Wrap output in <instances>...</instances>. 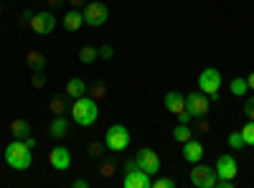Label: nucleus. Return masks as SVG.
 I'll return each instance as SVG.
<instances>
[{
	"label": "nucleus",
	"instance_id": "25",
	"mask_svg": "<svg viewBox=\"0 0 254 188\" xmlns=\"http://www.w3.org/2000/svg\"><path fill=\"white\" fill-rule=\"evenodd\" d=\"M247 89H249L247 79H234V81H231V94L242 97V94H247Z\"/></svg>",
	"mask_w": 254,
	"mask_h": 188
},
{
	"label": "nucleus",
	"instance_id": "16",
	"mask_svg": "<svg viewBox=\"0 0 254 188\" xmlns=\"http://www.w3.org/2000/svg\"><path fill=\"white\" fill-rule=\"evenodd\" d=\"M26 64L31 66V71H46V56L41 54L38 49H31L26 54Z\"/></svg>",
	"mask_w": 254,
	"mask_h": 188
},
{
	"label": "nucleus",
	"instance_id": "5",
	"mask_svg": "<svg viewBox=\"0 0 254 188\" xmlns=\"http://www.w3.org/2000/svg\"><path fill=\"white\" fill-rule=\"evenodd\" d=\"M28 28L38 36H49L54 28H56V18L51 10H41V13H33L31 20H28Z\"/></svg>",
	"mask_w": 254,
	"mask_h": 188
},
{
	"label": "nucleus",
	"instance_id": "39",
	"mask_svg": "<svg viewBox=\"0 0 254 188\" xmlns=\"http://www.w3.org/2000/svg\"><path fill=\"white\" fill-rule=\"evenodd\" d=\"M26 145H28V148H36V140L28 135V137H26Z\"/></svg>",
	"mask_w": 254,
	"mask_h": 188
},
{
	"label": "nucleus",
	"instance_id": "1",
	"mask_svg": "<svg viewBox=\"0 0 254 188\" xmlns=\"http://www.w3.org/2000/svg\"><path fill=\"white\" fill-rule=\"evenodd\" d=\"M97 115H99L97 102H94L89 94L79 97V99L74 102V107H71V117H74L76 125H81V127H92V125L97 122Z\"/></svg>",
	"mask_w": 254,
	"mask_h": 188
},
{
	"label": "nucleus",
	"instance_id": "35",
	"mask_svg": "<svg viewBox=\"0 0 254 188\" xmlns=\"http://www.w3.org/2000/svg\"><path fill=\"white\" fill-rule=\"evenodd\" d=\"M178 122H181V125H190V115H188V110L178 115Z\"/></svg>",
	"mask_w": 254,
	"mask_h": 188
},
{
	"label": "nucleus",
	"instance_id": "27",
	"mask_svg": "<svg viewBox=\"0 0 254 188\" xmlns=\"http://www.w3.org/2000/svg\"><path fill=\"white\" fill-rule=\"evenodd\" d=\"M31 84H33V89L46 87V74H44V71H33V76H31Z\"/></svg>",
	"mask_w": 254,
	"mask_h": 188
},
{
	"label": "nucleus",
	"instance_id": "17",
	"mask_svg": "<svg viewBox=\"0 0 254 188\" xmlns=\"http://www.w3.org/2000/svg\"><path fill=\"white\" fill-rule=\"evenodd\" d=\"M10 135H13L15 140H26V137L31 135V125H28L26 120H20V117L10 120Z\"/></svg>",
	"mask_w": 254,
	"mask_h": 188
},
{
	"label": "nucleus",
	"instance_id": "15",
	"mask_svg": "<svg viewBox=\"0 0 254 188\" xmlns=\"http://www.w3.org/2000/svg\"><path fill=\"white\" fill-rule=\"evenodd\" d=\"M84 26V13L81 10H66V15H64V28L66 31H71V33H76L79 28Z\"/></svg>",
	"mask_w": 254,
	"mask_h": 188
},
{
	"label": "nucleus",
	"instance_id": "31",
	"mask_svg": "<svg viewBox=\"0 0 254 188\" xmlns=\"http://www.w3.org/2000/svg\"><path fill=\"white\" fill-rule=\"evenodd\" d=\"M244 115H247V120L254 122V97H249V99L244 102Z\"/></svg>",
	"mask_w": 254,
	"mask_h": 188
},
{
	"label": "nucleus",
	"instance_id": "10",
	"mask_svg": "<svg viewBox=\"0 0 254 188\" xmlns=\"http://www.w3.org/2000/svg\"><path fill=\"white\" fill-rule=\"evenodd\" d=\"M122 186H125V188H153V181H150V173L135 168V171H130V173H125Z\"/></svg>",
	"mask_w": 254,
	"mask_h": 188
},
{
	"label": "nucleus",
	"instance_id": "28",
	"mask_svg": "<svg viewBox=\"0 0 254 188\" xmlns=\"http://www.w3.org/2000/svg\"><path fill=\"white\" fill-rule=\"evenodd\" d=\"M153 188H176V181H173V178L160 176V178H155V181H153Z\"/></svg>",
	"mask_w": 254,
	"mask_h": 188
},
{
	"label": "nucleus",
	"instance_id": "2",
	"mask_svg": "<svg viewBox=\"0 0 254 188\" xmlns=\"http://www.w3.org/2000/svg\"><path fill=\"white\" fill-rule=\"evenodd\" d=\"M5 163L13 171H28L31 168V148L26 140H13L5 148Z\"/></svg>",
	"mask_w": 254,
	"mask_h": 188
},
{
	"label": "nucleus",
	"instance_id": "7",
	"mask_svg": "<svg viewBox=\"0 0 254 188\" xmlns=\"http://www.w3.org/2000/svg\"><path fill=\"white\" fill-rule=\"evenodd\" d=\"M135 160H137V168L140 171L150 173V176H158L160 173V158H158V153L153 148H140L137 155H135Z\"/></svg>",
	"mask_w": 254,
	"mask_h": 188
},
{
	"label": "nucleus",
	"instance_id": "20",
	"mask_svg": "<svg viewBox=\"0 0 254 188\" xmlns=\"http://www.w3.org/2000/svg\"><path fill=\"white\" fill-rule=\"evenodd\" d=\"M49 110H51L54 117L64 115V112H66V97H64V94H54L51 102H49Z\"/></svg>",
	"mask_w": 254,
	"mask_h": 188
},
{
	"label": "nucleus",
	"instance_id": "29",
	"mask_svg": "<svg viewBox=\"0 0 254 188\" xmlns=\"http://www.w3.org/2000/svg\"><path fill=\"white\" fill-rule=\"evenodd\" d=\"M104 148H107V142H99V140H97V142L89 145V155H92V158H99V155L104 153Z\"/></svg>",
	"mask_w": 254,
	"mask_h": 188
},
{
	"label": "nucleus",
	"instance_id": "24",
	"mask_svg": "<svg viewBox=\"0 0 254 188\" xmlns=\"http://www.w3.org/2000/svg\"><path fill=\"white\" fill-rule=\"evenodd\" d=\"M239 132H242V137H244V145H254V122H252V120H247V125H244Z\"/></svg>",
	"mask_w": 254,
	"mask_h": 188
},
{
	"label": "nucleus",
	"instance_id": "12",
	"mask_svg": "<svg viewBox=\"0 0 254 188\" xmlns=\"http://www.w3.org/2000/svg\"><path fill=\"white\" fill-rule=\"evenodd\" d=\"M216 176L219 178H237V160L231 155H219V160H216Z\"/></svg>",
	"mask_w": 254,
	"mask_h": 188
},
{
	"label": "nucleus",
	"instance_id": "33",
	"mask_svg": "<svg viewBox=\"0 0 254 188\" xmlns=\"http://www.w3.org/2000/svg\"><path fill=\"white\" fill-rule=\"evenodd\" d=\"M214 188H234V178H216Z\"/></svg>",
	"mask_w": 254,
	"mask_h": 188
},
{
	"label": "nucleus",
	"instance_id": "18",
	"mask_svg": "<svg viewBox=\"0 0 254 188\" xmlns=\"http://www.w3.org/2000/svg\"><path fill=\"white\" fill-rule=\"evenodd\" d=\"M66 132H69V122H66V117H64V115L54 117V122L49 125V135L59 140V137H66Z\"/></svg>",
	"mask_w": 254,
	"mask_h": 188
},
{
	"label": "nucleus",
	"instance_id": "21",
	"mask_svg": "<svg viewBox=\"0 0 254 188\" xmlns=\"http://www.w3.org/2000/svg\"><path fill=\"white\" fill-rule=\"evenodd\" d=\"M97 56H99V49H94V46H81V51H79L81 64H92V61H97Z\"/></svg>",
	"mask_w": 254,
	"mask_h": 188
},
{
	"label": "nucleus",
	"instance_id": "26",
	"mask_svg": "<svg viewBox=\"0 0 254 188\" xmlns=\"http://www.w3.org/2000/svg\"><path fill=\"white\" fill-rule=\"evenodd\" d=\"M229 145H231L234 150H242V148H244V137H242V132H239V130L229 132Z\"/></svg>",
	"mask_w": 254,
	"mask_h": 188
},
{
	"label": "nucleus",
	"instance_id": "11",
	"mask_svg": "<svg viewBox=\"0 0 254 188\" xmlns=\"http://www.w3.org/2000/svg\"><path fill=\"white\" fill-rule=\"evenodd\" d=\"M49 165L54 171H69V165H71V153L66 150V148H54L51 153H49Z\"/></svg>",
	"mask_w": 254,
	"mask_h": 188
},
{
	"label": "nucleus",
	"instance_id": "19",
	"mask_svg": "<svg viewBox=\"0 0 254 188\" xmlns=\"http://www.w3.org/2000/svg\"><path fill=\"white\" fill-rule=\"evenodd\" d=\"M84 94H87V84H84L81 79H71L69 84H66V97L79 99V97H84Z\"/></svg>",
	"mask_w": 254,
	"mask_h": 188
},
{
	"label": "nucleus",
	"instance_id": "32",
	"mask_svg": "<svg viewBox=\"0 0 254 188\" xmlns=\"http://www.w3.org/2000/svg\"><path fill=\"white\" fill-rule=\"evenodd\" d=\"M99 56H102V59H112V56H115V49H112L110 44H104V46H99Z\"/></svg>",
	"mask_w": 254,
	"mask_h": 188
},
{
	"label": "nucleus",
	"instance_id": "30",
	"mask_svg": "<svg viewBox=\"0 0 254 188\" xmlns=\"http://www.w3.org/2000/svg\"><path fill=\"white\" fill-rule=\"evenodd\" d=\"M99 173H102V178H112V176H115V160L104 163L102 168H99Z\"/></svg>",
	"mask_w": 254,
	"mask_h": 188
},
{
	"label": "nucleus",
	"instance_id": "13",
	"mask_svg": "<svg viewBox=\"0 0 254 188\" xmlns=\"http://www.w3.org/2000/svg\"><path fill=\"white\" fill-rule=\"evenodd\" d=\"M183 158H186L188 163H198V160L203 158V145H201L198 140L190 137L188 142H183Z\"/></svg>",
	"mask_w": 254,
	"mask_h": 188
},
{
	"label": "nucleus",
	"instance_id": "37",
	"mask_svg": "<svg viewBox=\"0 0 254 188\" xmlns=\"http://www.w3.org/2000/svg\"><path fill=\"white\" fill-rule=\"evenodd\" d=\"M69 5H71V8H81L84 0H69Z\"/></svg>",
	"mask_w": 254,
	"mask_h": 188
},
{
	"label": "nucleus",
	"instance_id": "36",
	"mask_svg": "<svg viewBox=\"0 0 254 188\" xmlns=\"http://www.w3.org/2000/svg\"><path fill=\"white\" fill-rule=\"evenodd\" d=\"M74 188H87V178H76L74 181Z\"/></svg>",
	"mask_w": 254,
	"mask_h": 188
},
{
	"label": "nucleus",
	"instance_id": "22",
	"mask_svg": "<svg viewBox=\"0 0 254 188\" xmlns=\"http://www.w3.org/2000/svg\"><path fill=\"white\" fill-rule=\"evenodd\" d=\"M190 137H193V130H190L188 125H178L173 130V140H178V142H188Z\"/></svg>",
	"mask_w": 254,
	"mask_h": 188
},
{
	"label": "nucleus",
	"instance_id": "34",
	"mask_svg": "<svg viewBox=\"0 0 254 188\" xmlns=\"http://www.w3.org/2000/svg\"><path fill=\"white\" fill-rule=\"evenodd\" d=\"M196 130H198V132H201V135H208V132H211V125H208V122H206V120H201V122H198V125H196Z\"/></svg>",
	"mask_w": 254,
	"mask_h": 188
},
{
	"label": "nucleus",
	"instance_id": "4",
	"mask_svg": "<svg viewBox=\"0 0 254 188\" xmlns=\"http://www.w3.org/2000/svg\"><path fill=\"white\" fill-rule=\"evenodd\" d=\"M81 13H84V23L92 26V28L104 26V23H107V18H110V8L104 3H99V0H97V3H89Z\"/></svg>",
	"mask_w": 254,
	"mask_h": 188
},
{
	"label": "nucleus",
	"instance_id": "9",
	"mask_svg": "<svg viewBox=\"0 0 254 188\" xmlns=\"http://www.w3.org/2000/svg\"><path fill=\"white\" fill-rule=\"evenodd\" d=\"M216 168H208V165H198L190 171V183H193L196 188H214L216 186Z\"/></svg>",
	"mask_w": 254,
	"mask_h": 188
},
{
	"label": "nucleus",
	"instance_id": "38",
	"mask_svg": "<svg viewBox=\"0 0 254 188\" xmlns=\"http://www.w3.org/2000/svg\"><path fill=\"white\" fill-rule=\"evenodd\" d=\"M247 84H249V89H254V71L247 76Z\"/></svg>",
	"mask_w": 254,
	"mask_h": 188
},
{
	"label": "nucleus",
	"instance_id": "14",
	"mask_svg": "<svg viewBox=\"0 0 254 188\" xmlns=\"http://www.w3.org/2000/svg\"><path fill=\"white\" fill-rule=\"evenodd\" d=\"M165 107H168V112H173L178 117L181 112H186V97L181 92H168L165 94Z\"/></svg>",
	"mask_w": 254,
	"mask_h": 188
},
{
	"label": "nucleus",
	"instance_id": "40",
	"mask_svg": "<svg viewBox=\"0 0 254 188\" xmlns=\"http://www.w3.org/2000/svg\"><path fill=\"white\" fill-rule=\"evenodd\" d=\"M46 3H49V5H61L64 0H46Z\"/></svg>",
	"mask_w": 254,
	"mask_h": 188
},
{
	"label": "nucleus",
	"instance_id": "3",
	"mask_svg": "<svg viewBox=\"0 0 254 188\" xmlns=\"http://www.w3.org/2000/svg\"><path fill=\"white\" fill-rule=\"evenodd\" d=\"M198 89L208 97V99H219V89H221V71L219 69H203L198 76Z\"/></svg>",
	"mask_w": 254,
	"mask_h": 188
},
{
	"label": "nucleus",
	"instance_id": "6",
	"mask_svg": "<svg viewBox=\"0 0 254 188\" xmlns=\"http://www.w3.org/2000/svg\"><path fill=\"white\" fill-rule=\"evenodd\" d=\"M186 110H188V115L190 117H206L208 115V97L201 92V89H196V92H188V97H186Z\"/></svg>",
	"mask_w": 254,
	"mask_h": 188
},
{
	"label": "nucleus",
	"instance_id": "23",
	"mask_svg": "<svg viewBox=\"0 0 254 188\" xmlns=\"http://www.w3.org/2000/svg\"><path fill=\"white\" fill-rule=\"evenodd\" d=\"M87 94L94 99V102H99V99H104L107 97V87L104 84H94V87H87Z\"/></svg>",
	"mask_w": 254,
	"mask_h": 188
},
{
	"label": "nucleus",
	"instance_id": "8",
	"mask_svg": "<svg viewBox=\"0 0 254 188\" xmlns=\"http://www.w3.org/2000/svg\"><path fill=\"white\" fill-rule=\"evenodd\" d=\"M104 142H107L110 150L120 153V150H125L127 145H130V132H127L125 125H112V127L107 130V140Z\"/></svg>",
	"mask_w": 254,
	"mask_h": 188
}]
</instances>
